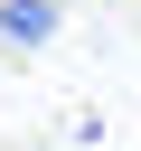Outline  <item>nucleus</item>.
Wrapping results in <instances>:
<instances>
[{
	"instance_id": "1",
	"label": "nucleus",
	"mask_w": 141,
	"mask_h": 151,
	"mask_svg": "<svg viewBox=\"0 0 141 151\" xmlns=\"http://www.w3.org/2000/svg\"><path fill=\"white\" fill-rule=\"evenodd\" d=\"M0 28H9L19 47H47V38H56V9H47V0H0Z\"/></svg>"
}]
</instances>
